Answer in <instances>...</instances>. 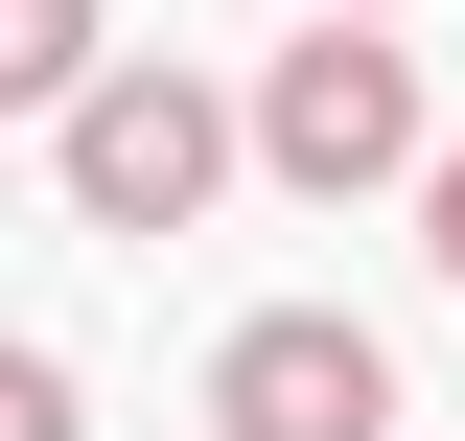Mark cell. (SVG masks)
Returning <instances> with one entry per match:
<instances>
[{"label":"cell","mask_w":465,"mask_h":441,"mask_svg":"<svg viewBox=\"0 0 465 441\" xmlns=\"http://www.w3.org/2000/svg\"><path fill=\"white\" fill-rule=\"evenodd\" d=\"M0 441H94V418H70V372H47V348H0Z\"/></svg>","instance_id":"5"},{"label":"cell","mask_w":465,"mask_h":441,"mask_svg":"<svg viewBox=\"0 0 465 441\" xmlns=\"http://www.w3.org/2000/svg\"><path fill=\"white\" fill-rule=\"evenodd\" d=\"M210 441H396V348L349 302H256L210 348Z\"/></svg>","instance_id":"3"},{"label":"cell","mask_w":465,"mask_h":441,"mask_svg":"<svg viewBox=\"0 0 465 441\" xmlns=\"http://www.w3.org/2000/svg\"><path fill=\"white\" fill-rule=\"evenodd\" d=\"M419 256L465 279V140H419Z\"/></svg>","instance_id":"6"},{"label":"cell","mask_w":465,"mask_h":441,"mask_svg":"<svg viewBox=\"0 0 465 441\" xmlns=\"http://www.w3.org/2000/svg\"><path fill=\"white\" fill-rule=\"evenodd\" d=\"M326 24H372V0H326Z\"/></svg>","instance_id":"7"},{"label":"cell","mask_w":465,"mask_h":441,"mask_svg":"<svg viewBox=\"0 0 465 441\" xmlns=\"http://www.w3.org/2000/svg\"><path fill=\"white\" fill-rule=\"evenodd\" d=\"M70 70H94V0H0V116H70Z\"/></svg>","instance_id":"4"},{"label":"cell","mask_w":465,"mask_h":441,"mask_svg":"<svg viewBox=\"0 0 465 441\" xmlns=\"http://www.w3.org/2000/svg\"><path fill=\"white\" fill-rule=\"evenodd\" d=\"M210 186H232V116L186 93V70H116V47L70 70V210L94 232H186Z\"/></svg>","instance_id":"2"},{"label":"cell","mask_w":465,"mask_h":441,"mask_svg":"<svg viewBox=\"0 0 465 441\" xmlns=\"http://www.w3.org/2000/svg\"><path fill=\"white\" fill-rule=\"evenodd\" d=\"M256 163L302 186V210H372V186H419V47H372V24H326V47H280V93L232 116Z\"/></svg>","instance_id":"1"}]
</instances>
